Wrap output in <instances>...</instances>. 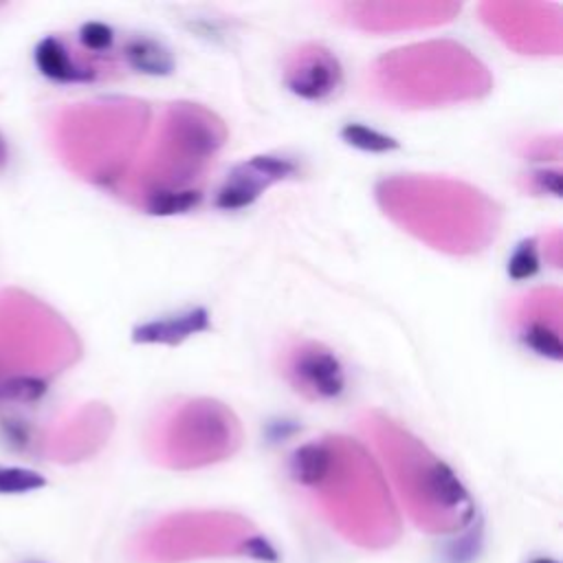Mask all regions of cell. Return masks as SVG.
<instances>
[{
  "instance_id": "1",
  "label": "cell",
  "mask_w": 563,
  "mask_h": 563,
  "mask_svg": "<svg viewBox=\"0 0 563 563\" xmlns=\"http://www.w3.org/2000/svg\"><path fill=\"white\" fill-rule=\"evenodd\" d=\"M298 172V165L291 159L285 157H273V154H260L249 159L246 163H240L225 185L220 187L216 196V205L225 211L249 207L260 198V194L277 183L291 179Z\"/></svg>"
},
{
  "instance_id": "2",
  "label": "cell",
  "mask_w": 563,
  "mask_h": 563,
  "mask_svg": "<svg viewBox=\"0 0 563 563\" xmlns=\"http://www.w3.org/2000/svg\"><path fill=\"white\" fill-rule=\"evenodd\" d=\"M287 377L298 392L320 401L337 399L346 386L340 359L318 344H305L294 351L287 364Z\"/></svg>"
},
{
  "instance_id": "3",
  "label": "cell",
  "mask_w": 563,
  "mask_h": 563,
  "mask_svg": "<svg viewBox=\"0 0 563 563\" xmlns=\"http://www.w3.org/2000/svg\"><path fill=\"white\" fill-rule=\"evenodd\" d=\"M287 84L302 100L322 102L342 84L340 62L331 56V51L313 47L311 54H302L298 65L289 69Z\"/></svg>"
},
{
  "instance_id": "4",
  "label": "cell",
  "mask_w": 563,
  "mask_h": 563,
  "mask_svg": "<svg viewBox=\"0 0 563 563\" xmlns=\"http://www.w3.org/2000/svg\"><path fill=\"white\" fill-rule=\"evenodd\" d=\"M34 62L47 80L58 84H84L95 80V71L91 67L78 65L71 58L67 45L56 36H47L36 45Z\"/></svg>"
},
{
  "instance_id": "5",
  "label": "cell",
  "mask_w": 563,
  "mask_h": 563,
  "mask_svg": "<svg viewBox=\"0 0 563 563\" xmlns=\"http://www.w3.org/2000/svg\"><path fill=\"white\" fill-rule=\"evenodd\" d=\"M209 329V313L205 309H192L181 315H172L165 320L148 322L133 331L135 344H163L176 346L192 335H198Z\"/></svg>"
},
{
  "instance_id": "6",
  "label": "cell",
  "mask_w": 563,
  "mask_h": 563,
  "mask_svg": "<svg viewBox=\"0 0 563 563\" xmlns=\"http://www.w3.org/2000/svg\"><path fill=\"white\" fill-rule=\"evenodd\" d=\"M124 58L137 73L146 76H170L174 71L172 54L152 38L137 36L126 43Z\"/></svg>"
},
{
  "instance_id": "7",
  "label": "cell",
  "mask_w": 563,
  "mask_h": 563,
  "mask_svg": "<svg viewBox=\"0 0 563 563\" xmlns=\"http://www.w3.org/2000/svg\"><path fill=\"white\" fill-rule=\"evenodd\" d=\"M333 469L331 449L322 443L300 447L291 458V475L302 486H320Z\"/></svg>"
},
{
  "instance_id": "8",
  "label": "cell",
  "mask_w": 563,
  "mask_h": 563,
  "mask_svg": "<svg viewBox=\"0 0 563 563\" xmlns=\"http://www.w3.org/2000/svg\"><path fill=\"white\" fill-rule=\"evenodd\" d=\"M427 489H429L432 497L438 504L447 506V508H458V506L469 502V495H467L462 482L443 462H434L429 467V471H427Z\"/></svg>"
},
{
  "instance_id": "9",
  "label": "cell",
  "mask_w": 563,
  "mask_h": 563,
  "mask_svg": "<svg viewBox=\"0 0 563 563\" xmlns=\"http://www.w3.org/2000/svg\"><path fill=\"white\" fill-rule=\"evenodd\" d=\"M203 194L198 189H181V187H165L154 189L148 194L146 207L150 214L157 216H172V214H185L194 209L200 203Z\"/></svg>"
},
{
  "instance_id": "10",
  "label": "cell",
  "mask_w": 563,
  "mask_h": 563,
  "mask_svg": "<svg viewBox=\"0 0 563 563\" xmlns=\"http://www.w3.org/2000/svg\"><path fill=\"white\" fill-rule=\"evenodd\" d=\"M47 394V381L30 375L0 381V403H38Z\"/></svg>"
},
{
  "instance_id": "11",
  "label": "cell",
  "mask_w": 563,
  "mask_h": 563,
  "mask_svg": "<svg viewBox=\"0 0 563 563\" xmlns=\"http://www.w3.org/2000/svg\"><path fill=\"white\" fill-rule=\"evenodd\" d=\"M47 486V478L25 467H0V495H25Z\"/></svg>"
},
{
  "instance_id": "12",
  "label": "cell",
  "mask_w": 563,
  "mask_h": 563,
  "mask_svg": "<svg viewBox=\"0 0 563 563\" xmlns=\"http://www.w3.org/2000/svg\"><path fill=\"white\" fill-rule=\"evenodd\" d=\"M342 137L348 146L359 148L364 152H390V150L399 148L397 139H392L388 135H381V133H377L368 126H361V124H348L342 130Z\"/></svg>"
},
{
  "instance_id": "13",
  "label": "cell",
  "mask_w": 563,
  "mask_h": 563,
  "mask_svg": "<svg viewBox=\"0 0 563 563\" xmlns=\"http://www.w3.org/2000/svg\"><path fill=\"white\" fill-rule=\"evenodd\" d=\"M521 340L528 348H532L537 355L541 357H550L554 361L561 359V342L556 331H552L548 324L535 322L530 326H524L521 331Z\"/></svg>"
},
{
  "instance_id": "14",
  "label": "cell",
  "mask_w": 563,
  "mask_h": 563,
  "mask_svg": "<svg viewBox=\"0 0 563 563\" xmlns=\"http://www.w3.org/2000/svg\"><path fill=\"white\" fill-rule=\"evenodd\" d=\"M539 268V255H537V242L535 240H524L517 251L513 253L508 262V275L513 279H528L537 273Z\"/></svg>"
},
{
  "instance_id": "15",
  "label": "cell",
  "mask_w": 563,
  "mask_h": 563,
  "mask_svg": "<svg viewBox=\"0 0 563 563\" xmlns=\"http://www.w3.org/2000/svg\"><path fill=\"white\" fill-rule=\"evenodd\" d=\"M80 43L84 49L89 51H95V54H102V51H108L115 43V32L104 25V23H84L80 27Z\"/></svg>"
},
{
  "instance_id": "16",
  "label": "cell",
  "mask_w": 563,
  "mask_h": 563,
  "mask_svg": "<svg viewBox=\"0 0 563 563\" xmlns=\"http://www.w3.org/2000/svg\"><path fill=\"white\" fill-rule=\"evenodd\" d=\"M0 438L14 451H25L32 445V427L14 416L0 418Z\"/></svg>"
},
{
  "instance_id": "17",
  "label": "cell",
  "mask_w": 563,
  "mask_h": 563,
  "mask_svg": "<svg viewBox=\"0 0 563 563\" xmlns=\"http://www.w3.org/2000/svg\"><path fill=\"white\" fill-rule=\"evenodd\" d=\"M478 552H480V532L473 530L449 548L447 559L449 563H471L478 556Z\"/></svg>"
},
{
  "instance_id": "18",
  "label": "cell",
  "mask_w": 563,
  "mask_h": 563,
  "mask_svg": "<svg viewBox=\"0 0 563 563\" xmlns=\"http://www.w3.org/2000/svg\"><path fill=\"white\" fill-rule=\"evenodd\" d=\"M242 552L251 559H257V561H266V563H275L279 561V552L275 550V545L262 537V535H253V537H246L242 541Z\"/></svg>"
},
{
  "instance_id": "19",
  "label": "cell",
  "mask_w": 563,
  "mask_h": 563,
  "mask_svg": "<svg viewBox=\"0 0 563 563\" xmlns=\"http://www.w3.org/2000/svg\"><path fill=\"white\" fill-rule=\"evenodd\" d=\"M10 161V148H8V141L5 137L0 135V168H5Z\"/></svg>"
},
{
  "instance_id": "20",
  "label": "cell",
  "mask_w": 563,
  "mask_h": 563,
  "mask_svg": "<svg viewBox=\"0 0 563 563\" xmlns=\"http://www.w3.org/2000/svg\"><path fill=\"white\" fill-rule=\"evenodd\" d=\"M530 563H559V561H554V559H550V556H539V559H532Z\"/></svg>"
}]
</instances>
